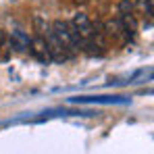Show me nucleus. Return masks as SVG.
I'll use <instances>...</instances> for the list:
<instances>
[{
	"label": "nucleus",
	"instance_id": "nucleus-1",
	"mask_svg": "<svg viewBox=\"0 0 154 154\" xmlns=\"http://www.w3.org/2000/svg\"><path fill=\"white\" fill-rule=\"evenodd\" d=\"M52 33L60 40V44L71 52V54H73V50H81V46H83V42H85L69 21H60V19H56V21L52 23Z\"/></svg>",
	"mask_w": 154,
	"mask_h": 154
},
{
	"label": "nucleus",
	"instance_id": "nucleus-2",
	"mask_svg": "<svg viewBox=\"0 0 154 154\" xmlns=\"http://www.w3.org/2000/svg\"><path fill=\"white\" fill-rule=\"evenodd\" d=\"M71 25L77 29V33L83 38V40H92V38H96L100 31H96V25L83 15V13H79V15H75L73 17V21H71Z\"/></svg>",
	"mask_w": 154,
	"mask_h": 154
},
{
	"label": "nucleus",
	"instance_id": "nucleus-3",
	"mask_svg": "<svg viewBox=\"0 0 154 154\" xmlns=\"http://www.w3.org/2000/svg\"><path fill=\"white\" fill-rule=\"evenodd\" d=\"M27 50L31 52L40 63H50V52H48V46H46V40L40 35V38H33L31 42H29V48Z\"/></svg>",
	"mask_w": 154,
	"mask_h": 154
},
{
	"label": "nucleus",
	"instance_id": "nucleus-4",
	"mask_svg": "<svg viewBox=\"0 0 154 154\" xmlns=\"http://www.w3.org/2000/svg\"><path fill=\"white\" fill-rule=\"evenodd\" d=\"M29 35H27L25 31H21V29H15L13 33H11V46L15 48V50H19V52H23L29 48Z\"/></svg>",
	"mask_w": 154,
	"mask_h": 154
},
{
	"label": "nucleus",
	"instance_id": "nucleus-5",
	"mask_svg": "<svg viewBox=\"0 0 154 154\" xmlns=\"http://www.w3.org/2000/svg\"><path fill=\"white\" fill-rule=\"evenodd\" d=\"M71 102H102V104H112V102H125L121 98H110V96H77L71 98Z\"/></svg>",
	"mask_w": 154,
	"mask_h": 154
},
{
	"label": "nucleus",
	"instance_id": "nucleus-6",
	"mask_svg": "<svg viewBox=\"0 0 154 154\" xmlns=\"http://www.w3.org/2000/svg\"><path fill=\"white\" fill-rule=\"evenodd\" d=\"M2 44H4V33H2V29H0V48H2Z\"/></svg>",
	"mask_w": 154,
	"mask_h": 154
}]
</instances>
